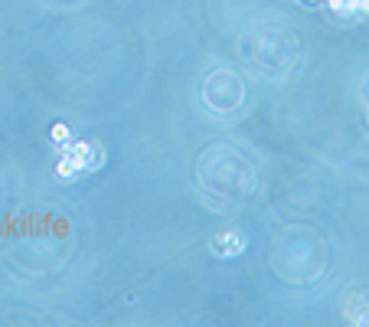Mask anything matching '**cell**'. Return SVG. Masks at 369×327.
Masks as SVG:
<instances>
[{
  "label": "cell",
  "instance_id": "cell-2",
  "mask_svg": "<svg viewBox=\"0 0 369 327\" xmlns=\"http://www.w3.org/2000/svg\"><path fill=\"white\" fill-rule=\"evenodd\" d=\"M49 138L56 141V144H66V141H69V128H66V125H52V131H49Z\"/></svg>",
  "mask_w": 369,
  "mask_h": 327
},
{
  "label": "cell",
  "instance_id": "cell-1",
  "mask_svg": "<svg viewBox=\"0 0 369 327\" xmlns=\"http://www.w3.org/2000/svg\"><path fill=\"white\" fill-rule=\"evenodd\" d=\"M216 249H219V255H236V252H242L245 249V239L242 236H236V233H229V236H222V239H216Z\"/></svg>",
  "mask_w": 369,
  "mask_h": 327
},
{
  "label": "cell",
  "instance_id": "cell-3",
  "mask_svg": "<svg viewBox=\"0 0 369 327\" xmlns=\"http://www.w3.org/2000/svg\"><path fill=\"white\" fill-rule=\"evenodd\" d=\"M359 10H366V13H369V0H359Z\"/></svg>",
  "mask_w": 369,
  "mask_h": 327
}]
</instances>
